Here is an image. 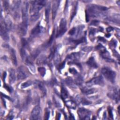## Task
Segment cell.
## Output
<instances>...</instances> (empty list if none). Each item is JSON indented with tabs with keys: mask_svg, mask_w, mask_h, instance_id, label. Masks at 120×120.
I'll list each match as a JSON object with an SVG mask.
<instances>
[{
	"mask_svg": "<svg viewBox=\"0 0 120 120\" xmlns=\"http://www.w3.org/2000/svg\"><path fill=\"white\" fill-rule=\"evenodd\" d=\"M98 22H99L97 20H94V21H92L91 22V23H90V25H97L98 24Z\"/></svg>",
	"mask_w": 120,
	"mask_h": 120,
	"instance_id": "obj_45",
	"label": "cell"
},
{
	"mask_svg": "<svg viewBox=\"0 0 120 120\" xmlns=\"http://www.w3.org/2000/svg\"><path fill=\"white\" fill-rule=\"evenodd\" d=\"M66 83L67 84V85H68L69 87H72V88H75V84L74 82H73V80H72V79L70 77H68V78H67L66 79Z\"/></svg>",
	"mask_w": 120,
	"mask_h": 120,
	"instance_id": "obj_26",
	"label": "cell"
},
{
	"mask_svg": "<svg viewBox=\"0 0 120 120\" xmlns=\"http://www.w3.org/2000/svg\"><path fill=\"white\" fill-rule=\"evenodd\" d=\"M107 9L106 7L96 5H90L88 7V13L89 15L94 17H98L100 16H105V12Z\"/></svg>",
	"mask_w": 120,
	"mask_h": 120,
	"instance_id": "obj_1",
	"label": "cell"
},
{
	"mask_svg": "<svg viewBox=\"0 0 120 120\" xmlns=\"http://www.w3.org/2000/svg\"><path fill=\"white\" fill-rule=\"evenodd\" d=\"M32 83V82L31 81H27V82L23 83L21 85V88L22 89H24L25 88H27L30 86Z\"/></svg>",
	"mask_w": 120,
	"mask_h": 120,
	"instance_id": "obj_34",
	"label": "cell"
},
{
	"mask_svg": "<svg viewBox=\"0 0 120 120\" xmlns=\"http://www.w3.org/2000/svg\"><path fill=\"white\" fill-rule=\"evenodd\" d=\"M9 82L10 84H13L15 82L16 79L15 72L13 68H10L9 70Z\"/></svg>",
	"mask_w": 120,
	"mask_h": 120,
	"instance_id": "obj_17",
	"label": "cell"
},
{
	"mask_svg": "<svg viewBox=\"0 0 120 120\" xmlns=\"http://www.w3.org/2000/svg\"><path fill=\"white\" fill-rule=\"evenodd\" d=\"M67 22L65 18H62L60 20L59 28L56 37L57 38L61 37L67 30Z\"/></svg>",
	"mask_w": 120,
	"mask_h": 120,
	"instance_id": "obj_7",
	"label": "cell"
},
{
	"mask_svg": "<svg viewBox=\"0 0 120 120\" xmlns=\"http://www.w3.org/2000/svg\"><path fill=\"white\" fill-rule=\"evenodd\" d=\"M120 1H116V2L118 3V4L119 5H120Z\"/></svg>",
	"mask_w": 120,
	"mask_h": 120,
	"instance_id": "obj_51",
	"label": "cell"
},
{
	"mask_svg": "<svg viewBox=\"0 0 120 120\" xmlns=\"http://www.w3.org/2000/svg\"><path fill=\"white\" fill-rule=\"evenodd\" d=\"M28 2L27 1H23L21 8L22 23L27 25H28Z\"/></svg>",
	"mask_w": 120,
	"mask_h": 120,
	"instance_id": "obj_4",
	"label": "cell"
},
{
	"mask_svg": "<svg viewBox=\"0 0 120 120\" xmlns=\"http://www.w3.org/2000/svg\"><path fill=\"white\" fill-rule=\"evenodd\" d=\"M96 30L94 28H91L90 31V35H94L95 33Z\"/></svg>",
	"mask_w": 120,
	"mask_h": 120,
	"instance_id": "obj_46",
	"label": "cell"
},
{
	"mask_svg": "<svg viewBox=\"0 0 120 120\" xmlns=\"http://www.w3.org/2000/svg\"><path fill=\"white\" fill-rule=\"evenodd\" d=\"M38 72L42 76H44L45 74V68L44 67H39L38 68Z\"/></svg>",
	"mask_w": 120,
	"mask_h": 120,
	"instance_id": "obj_35",
	"label": "cell"
},
{
	"mask_svg": "<svg viewBox=\"0 0 120 120\" xmlns=\"http://www.w3.org/2000/svg\"><path fill=\"white\" fill-rule=\"evenodd\" d=\"M108 96L112 99H115L116 101H118L119 100V92L116 90H113L112 91L108 93Z\"/></svg>",
	"mask_w": 120,
	"mask_h": 120,
	"instance_id": "obj_21",
	"label": "cell"
},
{
	"mask_svg": "<svg viewBox=\"0 0 120 120\" xmlns=\"http://www.w3.org/2000/svg\"><path fill=\"white\" fill-rule=\"evenodd\" d=\"M50 11V3H49L47 5L45 8V15L46 21H47V22H48L49 20Z\"/></svg>",
	"mask_w": 120,
	"mask_h": 120,
	"instance_id": "obj_25",
	"label": "cell"
},
{
	"mask_svg": "<svg viewBox=\"0 0 120 120\" xmlns=\"http://www.w3.org/2000/svg\"><path fill=\"white\" fill-rule=\"evenodd\" d=\"M41 108L39 105L36 106L32 110L30 117L32 120H38L39 118Z\"/></svg>",
	"mask_w": 120,
	"mask_h": 120,
	"instance_id": "obj_11",
	"label": "cell"
},
{
	"mask_svg": "<svg viewBox=\"0 0 120 120\" xmlns=\"http://www.w3.org/2000/svg\"><path fill=\"white\" fill-rule=\"evenodd\" d=\"M29 75V71L24 66H21L17 69V78L18 80H23Z\"/></svg>",
	"mask_w": 120,
	"mask_h": 120,
	"instance_id": "obj_5",
	"label": "cell"
},
{
	"mask_svg": "<svg viewBox=\"0 0 120 120\" xmlns=\"http://www.w3.org/2000/svg\"><path fill=\"white\" fill-rule=\"evenodd\" d=\"M39 16L40 15L39 13L33 14L30 16V20L32 22H35L38 19V18L39 17Z\"/></svg>",
	"mask_w": 120,
	"mask_h": 120,
	"instance_id": "obj_32",
	"label": "cell"
},
{
	"mask_svg": "<svg viewBox=\"0 0 120 120\" xmlns=\"http://www.w3.org/2000/svg\"><path fill=\"white\" fill-rule=\"evenodd\" d=\"M42 27L40 25V23H38L34 28H33L31 31V35L33 37L36 36L39 34L42 31Z\"/></svg>",
	"mask_w": 120,
	"mask_h": 120,
	"instance_id": "obj_12",
	"label": "cell"
},
{
	"mask_svg": "<svg viewBox=\"0 0 120 120\" xmlns=\"http://www.w3.org/2000/svg\"><path fill=\"white\" fill-rule=\"evenodd\" d=\"M8 31L7 30L4 21L1 22L0 23V35L2 39L6 41L9 40V36L8 33Z\"/></svg>",
	"mask_w": 120,
	"mask_h": 120,
	"instance_id": "obj_10",
	"label": "cell"
},
{
	"mask_svg": "<svg viewBox=\"0 0 120 120\" xmlns=\"http://www.w3.org/2000/svg\"><path fill=\"white\" fill-rule=\"evenodd\" d=\"M45 3L46 1L45 0H34L31 1L30 13L33 14L39 13V11L45 5Z\"/></svg>",
	"mask_w": 120,
	"mask_h": 120,
	"instance_id": "obj_3",
	"label": "cell"
},
{
	"mask_svg": "<svg viewBox=\"0 0 120 120\" xmlns=\"http://www.w3.org/2000/svg\"><path fill=\"white\" fill-rule=\"evenodd\" d=\"M88 86H91L93 85H104V80L101 76H98L92 78L91 80L86 82Z\"/></svg>",
	"mask_w": 120,
	"mask_h": 120,
	"instance_id": "obj_8",
	"label": "cell"
},
{
	"mask_svg": "<svg viewBox=\"0 0 120 120\" xmlns=\"http://www.w3.org/2000/svg\"><path fill=\"white\" fill-rule=\"evenodd\" d=\"M97 49L99 51V53L101 54V56L106 60L108 61H112V60L111 59L109 53L106 51L105 48L101 45H98L97 47Z\"/></svg>",
	"mask_w": 120,
	"mask_h": 120,
	"instance_id": "obj_6",
	"label": "cell"
},
{
	"mask_svg": "<svg viewBox=\"0 0 120 120\" xmlns=\"http://www.w3.org/2000/svg\"><path fill=\"white\" fill-rule=\"evenodd\" d=\"M39 51L38 49H36L35 50H34L31 53V59H35L37 56L38 55V54L39 53Z\"/></svg>",
	"mask_w": 120,
	"mask_h": 120,
	"instance_id": "obj_36",
	"label": "cell"
},
{
	"mask_svg": "<svg viewBox=\"0 0 120 120\" xmlns=\"http://www.w3.org/2000/svg\"><path fill=\"white\" fill-rule=\"evenodd\" d=\"M75 31H76V28H75V27L73 28L69 31V34H70L71 35H74L75 34Z\"/></svg>",
	"mask_w": 120,
	"mask_h": 120,
	"instance_id": "obj_42",
	"label": "cell"
},
{
	"mask_svg": "<svg viewBox=\"0 0 120 120\" xmlns=\"http://www.w3.org/2000/svg\"><path fill=\"white\" fill-rule=\"evenodd\" d=\"M78 114L82 120H88L90 118V112L85 108H80L78 111Z\"/></svg>",
	"mask_w": 120,
	"mask_h": 120,
	"instance_id": "obj_9",
	"label": "cell"
},
{
	"mask_svg": "<svg viewBox=\"0 0 120 120\" xmlns=\"http://www.w3.org/2000/svg\"><path fill=\"white\" fill-rule=\"evenodd\" d=\"M82 103L84 105H88L90 104L91 102L86 100V99H82Z\"/></svg>",
	"mask_w": 120,
	"mask_h": 120,
	"instance_id": "obj_40",
	"label": "cell"
},
{
	"mask_svg": "<svg viewBox=\"0 0 120 120\" xmlns=\"http://www.w3.org/2000/svg\"><path fill=\"white\" fill-rule=\"evenodd\" d=\"M101 73L108 81L112 82H114L116 77V73L111 69L108 67H104L101 69Z\"/></svg>",
	"mask_w": 120,
	"mask_h": 120,
	"instance_id": "obj_2",
	"label": "cell"
},
{
	"mask_svg": "<svg viewBox=\"0 0 120 120\" xmlns=\"http://www.w3.org/2000/svg\"><path fill=\"white\" fill-rule=\"evenodd\" d=\"M54 35H55V30H53L52 33V34L50 37V40L49 41V42H48V45H51L52 44V41L54 39Z\"/></svg>",
	"mask_w": 120,
	"mask_h": 120,
	"instance_id": "obj_39",
	"label": "cell"
},
{
	"mask_svg": "<svg viewBox=\"0 0 120 120\" xmlns=\"http://www.w3.org/2000/svg\"><path fill=\"white\" fill-rule=\"evenodd\" d=\"M87 64H88V66L93 68H97L98 67L97 63L95 61L94 58L92 57L89 58L88 61L87 62Z\"/></svg>",
	"mask_w": 120,
	"mask_h": 120,
	"instance_id": "obj_22",
	"label": "cell"
},
{
	"mask_svg": "<svg viewBox=\"0 0 120 120\" xmlns=\"http://www.w3.org/2000/svg\"><path fill=\"white\" fill-rule=\"evenodd\" d=\"M61 96L63 98H64V99H66L67 98H68V92L67 91L66 89H65L64 87H62L61 88Z\"/></svg>",
	"mask_w": 120,
	"mask_h": 120,
	"instance_id": "obj_30",
	"label": "cell"
},
{
	"mask_svg": "<svg viewBox=\"0 0 120 120\" xmlns=\"http://www.w3.org/2000/svg\"><path fill=\"white\" fill-rule=\"evenodd\" d=\"M66 104L67 106L69 108L75 109L76 108V105L75 103L72 101H71V100L67 101L66 102Z\"/></svg>",
	"mask_w": 120,
	"mask_h": 120,
	"instance_id": "obj_29",
	"label": "cell"
},
{
	"mask_svg": "<svg viewBox=\"0 0 120 120\" xmlns=\"http://www.w3.org/2000/svg\"><path fill=\"white\" fill-rule=\"evenodd\" d=\"M49 115H50V112L48 110H46L45 112V119L47 120L48 119L49 117Z\"/></svg>",
	"mask_w": 120,
	"mask_h": 120,
	"instance_id": "obj_43",
	"label": "cell"
},
{
	"mask_svg": "<svg viewBox=\"0 0 120 120\" xmlns=\"http://www.w3.org/2000/svg\"><path fill=\"white\" fill-rule=\"evenodd\" d=\"M4 22L5 25V27L8 30V31H9L12 28V21H11L10 18L8 16H6L4 19Z\"/></svg>",
	"mask_w": 120,
	"mask_h": 120,
	"instance_id": "obj_20",
	"label": "cell"
},
{
	"mask_svg": "<svg viewBox=\"0 0 120 120\" xmlns=\"http://www.w3.org/2000/svg\"><path fill=\"white\" fill-rule=\"evenodd\" d=\"M46 57L45 55H41L40 56L37 60V64L38 65H42L46 63Z\"/></svg>",
	"mask_w": 120,
	"mask_h": 120,
	"instance_id": "obj_24",
	"label": "cell"
},
{
	"mask_svg": "<svg viewBox=\"0 0 120 120\" xmlns=\"http://www.w3.org/2000/svg\"><path fill=\"white\" fill-rule=\"evenodd\" d=\"M77 2H76V3L74 4L73 9H72V12L71 16V20H72V19L74 18V17L76 14V11H77Z\"/></svg>",
	"mask_w": 120,
	"mask_h": 120,
	"instance_id": "obj_31",
	"label": "cell"
},
{
	"mask_svg": "<svg viewBox=\"0 0 120 120\" xmlns=\"http://www.w3.org/2000/svg\"><path fill=\"white\" fill-rule=\"evenodd\" d=\"M106 30H107V31L108 32H110V31H112V28H111V27H109Z\"/></svg>",
	"mask_w": 120,
	"mask_h": 120,
	"instance_id": "obj_50",
	"label": "cell"
},
{
	"mask_svg": "<svg viewBox=\"0 0 120 120\" xmlns=\"http://www.w3.org/2000/svg\"><path fill=\"white\" fill-rule=\"evenodd\" d=\"M75 83L79 85H81L83 82V78L80 75H77L75 79Z\"/></svg>",
	"mask_w": 120,
	"mask_h": 120,
	"instance_id": "obj_27",
	"label": "cell"
},
{
	"mask_svg": "<svg viewBox=\"0 0 120 120\" xmlns=\"http://www.w3.org/2000/svg\"><path fill=\"white\" fill-rule=\"evenodd\" d=\"M64 66H65V62H63L60 65V69L63 68L64 67Z\"/></svg>",
	"mask_w": 120,
	"mask_h": 120,
	"instance_id": "obj_49",
	"label": "cell"
},
{
	"mask_svg": "<svg viewBox=\"0 0 120 120\" xmlns=\"http://www.w3.org/2000/svg\"><path fill=\"white\" fill-rule=\"evenodd\" d=\"M34 83L35 84V86L38 88V89L41 91L42 94L44 95H45L46 92V89L44 84L42 83V82L39 81H36Z\"/></svg>",
	"mask_w": 120,
	"mask_h": 120,
	"instance_id": "obj_16",
	"label": "cell"
},
{
	"mask_svg": "<svg viewBox=\"0 0 120 120\" xmlns=\"http://www.w3.org/2000/svg\"><path fill=\"white\" fill-rule=\"evenodd\" d=\"M59 3L60 1L59 0H55L53 2L52 6V17L53 19H54L55 17L57 11L59 6Z\"/></svg>",
	"mask_w": 120,
	"mask_h": 120,
	"instance_id": "obj_14",
	"label": "cell"
},
{
	"mask_svg": "<svg viewBox=\"0 0 120 120\" xmlns=\"http://www.w3.org/2000/svg\"><path fill=\"white\" fill-rule=\"evenodd\" d=\"M20 54H21V56L22 60L24 61L25 62L26 60L29 58V56L27 55L26 51L25 50V48L23 47L21 48L20 50Z\"/></svg>",
	"mask_w": 120,
	"mask_h": 120,
	"instance_id": "obj_23",
	"label": "cell"
},
{
	"mask_svg": "<svg viewBox=\"0 0 120 120\" xmlns=\"http://www.w3.org/2000/svg\"><path fill=\"white\" fill-rule=\"evenodd\" d=\"M54 56V62L56 64H57L60 61V57L58 52H55Z\"/></svg>",
	"mask_w": 120,
	"mask_h": 120,
	"instance_id": "obj_33",
	"label": "cell"
},
{
	"mask_svg": "<svg viewBox=\"0 0 120 120\" xmlns=\"http://www.w3.org/2000/svg\"><path fill=\"white\" fill-rule=\"evenodd\" d=\"M108 112H109V114L110 117L111 118H112L113 117V114H112V110L111 108H108Z\"/></svg>",
	"mask_w": 120,
	"mask_h": 120,
	"instance_id": "obj_47",
	"label": "cell"
},
{
	"mask_svg": "<svg viewBox=\"0 0 120 120\" xmlns=\"http://www.w3.org/2000/svg\"><path fill=\"white\" fill-rule=\"evenodd\" d=\"M3 7L4 8L5 10H7L8 8V2L7 1H3Z\"/></svg>",
	"mask_w": 120,
	"mask_h": 120,
	"instance_id": "obj_41",
	"label": "cell"
},
{
	"mask_svg": "<svg viewBox=\"0 0 120 120\" xmlns=\"http://www.w3.org/2000/svg\"><path fill=\"white\" fill-rule=\"evenodd\" d=\"M96 91L95 89H83L82 90V92L84 94L89 95L92 94Z\"/></svg>",
	"mask_w": 120,
	"mask_h": 120,
	"instance_id": "obj_28",
	"label": "cell"
},
{
	"mask_svg": "<svg viewBox=\"0 0 120 120\" xmlns=\"http://www.w3.org/2000/svg\"><path fill=\"white\" fill-rule=\"evenodd\" d=\"M4 87H5V88H6V89H7V90H8L9 92H11V91H12V90H11V88H9L8 86L5 85V86H4Z\"/></svg>",
	"mask_w": 120,
	"mask_h": 120,
	"instance_id": "obj_48",
	"label": "cell"
},
{
	"mask_svg": "<svg viewBox=\"0 0 120 120\" xmlns=\"http://www.w3.org/2000/svg\"><path fill=\"white\" fill-rule=\"evenodd\" d=\"M9 52H10V58H11V60H12L13 64L15 66H16L17 63L16 57V55H15V50H14V49L11 48L10 49Z\"/></svg>",
	"mask_w": 120,
	"mask_h": 120,
	"instance_id": "obj_18",
	"label": "cell"
},
{
	"mask_svg": "<svg viewBox=\"0 0 120 120\" xmlns=\"http://www.w3.org/2000/svg\"><path fill=\"white\" fill-rule=\"evenodd\" d=\"M81 57V54L79 52H73L68 56H67L68 59L71 60V61H76L80 59Z\"/></svg>",
	"mask_w": 120,
	"mask_h": 120,
	"instance_id": "obj_15",
	"label": "cell"
},
{
	"mask_svg": "<svg viewBox=\"0 0 120 120\" xmlns=\"http://www.w3.org/2000/svg\"><path fill=\"white\" fill-rule=\"evenodd\" d=\"M69 70V72L71 73H72V74H73L74 75H76L77 74L76 70L75 69H74V68H70Z\"/></svg>",
	"mask_w": 120,
	"mask_h": 120,
	"instance_id": "obj_44",
	"label": "cell"
},
{
	"mask_svg": "<svg viewBox=\"0 0 120 120\" xmlns=\"http://www.w3.org/2000/svg\"><path fill=\"white\" fill-rule=\"evenodd\" d=\"M85 41V39L84 38H80L79 39H78V40H75L74 41V43L77 45L78 44H80V43H82L83 42H84Z\"/></svg>",
	"mask_w": 120,
	"mask_h": 120,
	"instance_id": "obj_38",
	"label": "cell"
},
{
	"mask_svg": "<svg viewBox=\"0 0 120 120\" xmlns=\"http://www.w3.org/2000/svg\"><path fill=\"white\" fill-rule=\"evenodd\" d=\"M106 19L113 22H115L118 24L120 23V17L119 14H115V15H112L109 17H108Z\"/></svg>",
	"mask_w": 120,
	"mask_h": 120,
	"instance_id": "obj_19",
	"label": "cell"
},
{
	"mask_svg": "<svg viewBox=\"0 0 120 120\" xmlns=\"http://www.w3.org/2000/svg\"><path fill=\"white\" fill-rule=\"evenodd\" d=\"M22 47L23 48H27L28 46V43L27 42V41L26 40V39L25 38H22Z\"/></svg>",
	"mask_w": 120,
	"mask_h": 120,
	"instance_id": "obj_37",
	"label": "cell"
},
{
	"mask_svg": "<svg viewBox=\"0 0 120 120\" xmlns=\"http://www.w3.org/2000/svg\"><path fill=\"white\" fill-rule=\"evenodd\" d=\"M21 2V1L18 0V1H13V5L12 6V11L14 13V15L17 16L18 15V11L19 9V7L20 6V3Z\"/></svg>",
	"mask_w": 120,
	"mask_h": 120,
	"instance_id": "obj_13",
	"label": "cell"
}]
</instances>
